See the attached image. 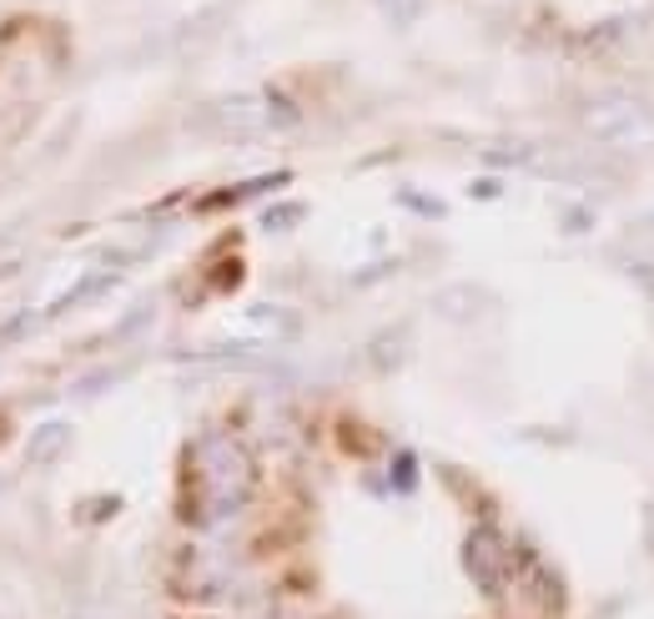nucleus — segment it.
I'll use <instances>...</instances> for the list:
<instances>
[{
  "label": "nucleus",
  "instance_id": "f257e3e1",
  "mask_svg": "<svg viewBox=\"0 0 654 619\" xmlns=\"http://www.w3.org/2000/svg\"><path fill=\"white\" fill-rule=\"evenodd\" d=\"M192 484H196V519L217 524L237 514L252 494V458L232 438H207L192 454Z\"/></svg>",
  "mask_w": 654,
  "mask_h": 619
},
{
  "label": "nucleus",
  "instance_id": "20e7f679",
  "mask_svg": "<svg viewBox=\"0 0 654 619\" xmlns=\"http://www.w3.org/2000/svg\"><path fill=\"white\" fill-rule=\"evenodd\" d=\"M463 565H469L473 585H479L489 599H499L503 585H509V575H513L509 569V544H503L493 529H473L469 534V544H463Z\"/></svg>",
  "mask_w": 654,
  "mask_h": 619
},
{
  "label": "nucleus",
  "instance_id": "f03ea898",
  "mask_svg": "<svg viewBox=\"0 0 654 619\" xmlns=\"http://www.w3.org/2000/svg\"><path fill=\"white\" fill-rule=\"evenodd\" d=\"M589 142L614 146V152H644L654 146V106L644 97H600L579 116Z\"/></svg>",
  "mask_w": 654,
  "mask_h": 619
},
{
  "label": "nucleus",
  "instance_id": "7ed1b4c3",
  "mask_svg": "<svg viewBox=\"0 0 654 619\" xmlns=\"http://www.w3.org/2000/svg\"><path fill=\"white\" fill-rule=\"evenodd\" d=\"M207 121H217V131H227V136L287 131L297 126V106L283 91H242V97H222L217 106H207Z\"/></svg>",
  "mask_w": 654,
  "mask_h": 619
},
{
  "label": "nucleus",
  "instance_id": "39448f33",
  "mask_svg": "<svg viewBox=\"0 0 654 619\" xmlns=\"http://www.w3.org/2000/svg\"><path fill=\"white\" fill-rule=\"evenodd\" d=\"M297 217H303V206L287 202V212H267V217H262V227H287V222H297Z\"/></svg>",
  "mask_w": 654,
  "mask_h": 619
},
{
  "label": "nucleus",
  "instance_id": "423d86ee",
  "mask_svg": "<svg viewBox=\"0 0 654 619\" xmlns=\"http://www.w3.org/2000/svg\"><path fill=\"white\" fill-rule=\"evenodd\" d=\"M398 484H403V489L413 484V458H398Z\"/></svg>",
  "mask_w": 654,
  "mask_h": 619
}]
</instances>
